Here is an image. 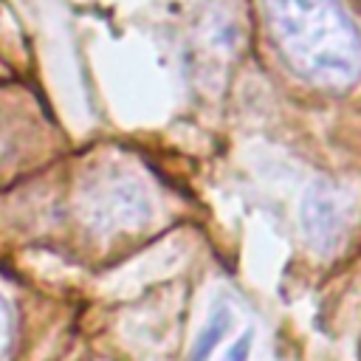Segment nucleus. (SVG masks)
I'll return each instance as SVG.
<instances>
[{"label":"nucleus","mask_w":361,"mask_h":361,"mask_svg":"<svg viewBox=\"0 0 361 361\" xmlns=\"http://www.w3.org/2000/svg\"><path fill=\"white\" fill-rule=\"evenodd\" d=\"M268 34L307 82L347 87L361 76V31L338 0H262Z\"/></svg>","instance_id":"1"},{"label":"nucleus","mask_w":361,"mask_h":361,"mask_svg":"<svg viewBox=\"0 0 361 361\" xmlns=\"http://www.w3.org/2000/svg\"><path fill=\"white\" fill-rule=\"evenodd\" d=\"M305 228L316 248H333L347 228V203L333 186H319L305 203Z\"/></svg>","instance_id":"2"},{"label":"nucleus","mask_w":361,"mask_h":361,"mask_svg":"<svg viewBox=\"0 0 361 361\" xmlns=\"http://www.w3.org/2000/svg\"><path fill=\"white\" fill-rule=\"evenodd\" d=\"M226 330H228V310H217V313L209 319L206 330L200 333V338H197V344H195V350H192V361H206L209 353L217 347V341L226 336Z\"/></svg>","instance_id":"3"},{"label":"nucleus","mask_w":361,"mask_h":361,"mask_svg":"<svg viewBox=\"0 0 361 361\" xmlns=\"http://www.w3.org/2000/svg\"><path fill=\"white\" fill-rule=\"evenodd\" d=\"M248 353H251V333H243V336L234 341V347L226 353L223 361H248Z\"/></svg>","instance_id":"4"},{"label":"nucleus","mask_w":361,"mask_h":361,"mask_svg":"<svg viewBox=\"0 0 361 361\" xmlns=\"http://www.w3.org/2000/svg\"><path fill=\"white\" fill-rule=\"evenodd\" d=\"M6 330H8V319H6V307L0 302V358H3V350H6Z\"/></svg>","instance_id":"5"}]
</instances>
